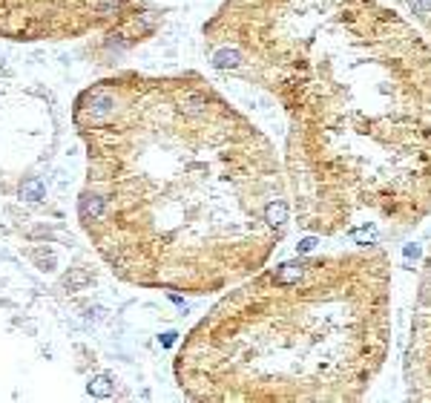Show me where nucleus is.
<instances>
[{
	"instance_id": "20e7f679",
	"label": "nucleus",
	"mask_w": 431,
	"mask_h": 403,
	"mask_svg": "<svg viewBox=\"0 0 431 403\" xmlns=\"http://www.w3.org/2000/svg\"><path fill=\"white\" fill-rule=\"evenodd\" d=\"M89 392H92V394H101V397H104V394L112 392V380H109L106 375H98L95 380H89Z\"/></svg>"
},
{
	"instance_id": "0eeeda50",
	"label": "nucleus",
	"mask_w": 431,
	"mask_h": 403,
	"mask_svg": "<svg viewBox=\"0 0 431 403\" xmlns=\"http://www.w3.org/2000/svg\"><path fill=\"white\" fill-rule=\"evenodd\" d=\"M296 248H299L302 253H308V251H314V248H317V239H314V236H310V239H302Z\"/></svg>"
},
{
	"instance_id": "1a4fd4ad",
	"label": "nucleus",
	"mask_w": 431,
	"mask_h": 403,
	"mask_svg": "<svg viewBox=\"0 0 431 403\" xmlns=\"http://www.w3.org/2000/svg\"><path fill=\"white\" fill-rule=\"evenodd\" d=\"M405 257H420V248H417V245H408V248H405Z\"/></svg>"
},
{
	"instance_id": "f03ea898",
	"label": "nucleus",
	"mask_w": 431,
	"mask_h": 403,
	"mask_svg": "<svg viewBox=\"0 0 431 403\" xmlns=\"http://www.w3.org/2000/svg\"><path fill=\"white\" fill-rule=\"evenodd\" d=\"M305 277V262H285L276 268V285H293Z\"/></svg>"
},
{
	"instance_id": "7ed1b4c3",
	"label": "nucleus",
	"mask_w": 431,
	"mask_h": 403,
	"mask_svg": "<svg viewBox=\"0 0 431 403\" xmlns=\"http://www.w3.org/2000/svg\"><path fill=\"white\" fill-rule=\"evenodd\" d=\"M264 222L270 225V228L288 222V202L285 199H273L270 205L264 207Z\"/></svg>"
},
{
	"instance_id": "f257e3e1",
	"label": "nucleus",
	"mask_w": 431,
	"mask_h": 403,
	"mask_svg": "<svg viewBox=\"0 0 431 403\" xmlns=\"http://www.w3.org/2000/svg\"><path fill=\"white\" fill-rule=\"evenodd\" d=\"M127 0H0V38L63 41L115 18Z\"/></svg>"
},
{
	"instance_id": "6e6552de",
	"label": "nucleus",
	"mask_w": 431,
	"mask_h": 403,
	"mask_svg": "<svg viewBox=\"0 0 431 403\" xmlns=\"http://www.w3.org/2000/svg\"><path fill=\"white\" fill-rule=\"evenodd\" d=\"M23 190H29V193L35 196V202H37V199H41V181H29V185H26V188H23Z\"/></svg>"
},
{
	"instance_id": "423d86ee",
	"label": "nucleus",
	"mask_w": 431,
	"mask_h": 403,
	"mask_svg": "<svg viewBox=\"0 0 431 403\" xmlns=\"http://www.w3.org/2000/svg\"><path fill=\"white\" fill-rule=\"evenodd\" d=\"M411 9L417 15H431V0H411Z\"/></svg>"
},
{
	"instance_id": "39448f33",
	"label": "nucleus",
	"mask_w": 431,
	"mask_h": 403,
	"mask_svg": "<svg viewBox=\"0 0 431 403\" xmlns=\"http://www.w3.org/2000/svg\"><path fill=\"white\" fill-rule=\"evenodd\" d=\"M216 66H239L242 63V55L236 52V49H224V52H219L216 55Z\"/></svg>"
}]
</instances>
